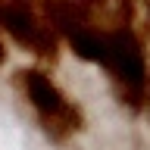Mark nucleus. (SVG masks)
<instances>
[{"label": "nucleus", "instance_id": "5", "mask_svg": "<svg viewBox=\"0 0 150 150\" xmlns=\"http://www.w3.org/2000/svg\"><path fill=\"white\" fill-rule=\"evenodd\" d=\"M6 59V50H3V41H0V63Z\"/></svg>", "mask_w": 150, "mask_h": 150}, {"label": "nucleus", "instance_id": "4", "mask_svg": "<svg viewBox=\"0 0 150 150\" xmlns=\"http://www.w3.org/2000/svg\"><path fill=\"white\" fill-rule=\"evenodd\" d=\"M131 0H94V16L91 22L100 31H112V28H125L131 22Z\"/></svg>", "mask_w": 150, "mask_h": 150}, {"label": "nucleus", "instance_id": "2", "mask_svg": "<svg viewBox=\"0 0 150 150\" xmlns=\"http://www.w3.org/2000/svg\"><path fill=\"white\" fill-rule=\"evenodd\" d=\"M0 28L41 59L53 63L59 53V35L53 28L47 0H0Z\"/></svg>", "mask_w": 150, "mask_h": 150}, {"label": "nucleus", "instance_id": "1", "mask_svg": "<svg viewBox=\"0 0 150 150\" xmlns=\"http://www.w3.org/2000/svg\"><path fill=\"white\" fill-rule=\"evenodd\" d=\"M100 66L110 72L119 100L131 110H141L147 100V59L138 35L128 25L106 31V50Z\"/></svg>", "mask_w": 150, "mask_h": 150}, {"label": "nucleus", "instance_id": "3", "mask_svg": "<svg viewBox=\"0 0 150 150\" xmlns=\"http://www.w3.org/2000/svg\"><path fill=\"white\" fill-rule=\"evenodd\" d=\"M19 81L25 88V97L35 106L44 131L53 141H66L69 134L81 131V122H84L81 110L50 81V75H44L41 69H22L19 72Z\"/></svg>", "mask_w": 150, "mask_h": 150}]
</instances>
